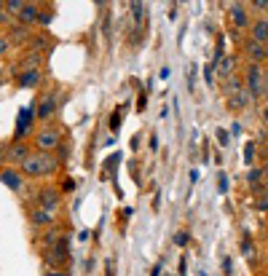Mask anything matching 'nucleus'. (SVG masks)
I'll return each mask as SVG.
<instances>
[{
    "mask_svg": "<svg viewBox=\"0 0 268 276\" xmlns=\"http://www.w3.org/2000/svg\"><path fill=\"white\" fill-rule=\"evenodd\" d=\"M0 183L8 185L11 190H22V174L14 172V169H3V172H0Z\"/></svg>",
    "mask_w": 268,
    "mask_h": 276,
    "instance_id": "nucleus-5",
    "label": "nucleus"
},
{
    "mask_svg": "<svg viewBox=\"0 0 268 276\" xmlns=\"http://www.w3.org/2000/svg\"><path fill=\"white\" fill-rule=\"evenodd\" d=\"M263 177V169H252L250 172V183H255V180H260Z\"/></svg>",
    "mask_w": 268,
    "mask_h": 276,
    "instance_id": "nucleus-21",
    "label": "nucleus"
},
{
    "mask_svg": "<svg viewBox=\"0 0 268 276\" xmlns=\"http://www.w3.org/2000/svg\"><path fill=\"white\" fill-rule=\"evenodd\" d=\"M32 223L35 225H48L51 223V215H48L46 209H38V212H32Z\"/></svg>",
    "mask_w": 268,
    "mask_h": 276,
    "instance_id": "nucleus-11",
    "label": "nucleus"
},
{
    "mask_svg": "<svg viewBox=\"0 0 268 276\" xmlns=\"http://www.w3.org/2000/svg\"><path fill=\"white\" fill-rule=\"evenodd\" d=\"M35 145L41 148V153H46L48 148H57L59 145V132L57 129H43L41 134H35Z\"/></svg>",
    "mask_w": 268,
    "mask_h": 276,
    "instance_id": "nucleus-2",
    "label": "nucleus"
},
{
    "mask_svg": "<svg viewBox=\"0 0 268 276\" xmlns=\"http://www.w3.org/2000/svg\"><path fill=\"white\" fill-rule=\"evenodd\" d=\"M263 115H266V121H268V107H266V113H263Z\"/></svg>",
    "mask_w": 268,
    "mask_h": 276,
    "instance_id": "nucleus-29",
    "label": "nucleus"
},
{
    "mask_svg": "<svg viewBox=\"0 0 268 276\" xmlns=\"http://www.w3.org/2000/svg\"><path fill=\"white\" fill-rule=\"evenodd\" d=\"M231 67H233V59H225V62L220 64V73L223 75H231Z\"/></svg>",
    "mask_w": 268,
    "mask_h": 276,
    "instance_id": "nucleus-16",
    "label": "nucleus"
},
{
    "mask_svg": "<svg viewBox=\"0 0 268 276\" xmlns=\"http://www.w3.org/2000/svg\"><path fill=\"white\" fill-rule=\"evenodd\" d=\"M22 169L30 177H43V174H51L57 169V161L48 153H35V155H27V161L22 164Z\"/></svg>",
    "mask_w": 268,
    "mask_h": 276,
    "instance_id": "nucleus-1",
    "label": "nucleus"
},
{
    "mask_svg": "<svg viewBox=\"0 0 268 276\" xmlns=\"http://www.w3.org/2000/svg\"><path fill=\"white\" fill-rule=\"evenodd\" d=\"M0 11H3V3H0Z\"/></svg>",
    "mask_w": 268,
    "mask_h": 276,
    "instance_id": "nucleus-31",
    "label": "nucleus"
},
{
    "mask_svg": "<svg viewBox=\"0 0 268 276\" xmlns=\"http://www.w3.org/2000/svg\"><path fill=\"white\" fill-rule=\"evenodd\" d=\"M48 276H62V274H48Z\"/></svg>",
    "mask_w": 268,
    "mask_h": 276,
    "instance_id": "nucleus-30",
    "label": "nucleus"
},
{
    "mask_svg": "<svg viewBox=\"0 0 268 276\" xmlns=\"http://www.w3.org/2000/svg\"><path fill=\"white\" fill-rule=\"evenodd\" d=\"M247 81H250V94H263V92H260L263 81H260V73H257V67H250V70H247Z\"/></svg>",
    "mask_w": 268,
    "mask_h": 276,
    "instance_id": "nucleus-9",
    "label": "nucleus"
},
{
    "mask_svg": "<svg viewBox=\"0 0 268 276\" xmlns=\"http://www.w3.org/2000/svg\"><path fill=\"white\" fill-rule=\"evenodd\" d=\"M220 190H223V193L228 190V177H225V174H220Z\"/></svg>",
    "mask_w": 268,
    "mask_h": 276,
    "instance_id": "nucleus-25",
    "label": "nucleus"
},
{
    "mask_svg": "<svg viewBox=\"0 0 268 276\" xmlns=\"http://www.w3.org/2000/svg\"><path fill=\"white\" fill-rule=\"evenodd\" d=\"M244 153H247V155H244V161L250 164V161H252V153H255V145L250 142V145H247V150H244Z\"/></svg>",
    "mask_w": 268,
    "mask_h": 276,
    "instance_id": "nucleus-20",
    "label": "nucleus"
},
{
    "mask_svg": "<svg viewBox=\"0 0 268 276\" xmlns=\"http://www.w3.org/2000/svg\"><path fill=\"white\" fill-rule=\"evenodd\" d=\"M255 207H257V209H268V196H263V199L255 204Z\"/></svg>",
    "mask_w": 268,
    "mask_h": 276,
    "instance_id": "nucleus-24",
    "label": "nucleus"
},
{
    "mask_svg": "<svg viewBox=\"0 0 268 276\" xmlns=\"http://www.w3.org/2000/svg\"><path fill=\"white\" fill-rule=\"evenodd\" d=\"M175 244H177V247H185V244H188V233H177L175 236Z\"/></svg>",
    "mask_w": 268,
    "mask_h": 276,
    "instance_id": "nucleus-18",
    "label": "nucleus"
},
{
    "mask_svg": "<svg viewBox=\"0 0 268 276\" xmlns=\"http://www.w3.org/2000/svg\"><path fill=\"white\" fill-rule=\"evenodd\" d=\"M3 6H6V8H8V11H14V14H19V11H22V6H24V3H19V0H8V3H3Z\"/></svg>",
    "mask_w": 268,
    "mask_h": 276,
    "instance_id": "nucleus-14",
    "label": "nucleus"
},
{
    "mask_svg": "<svg viewBox=\"0 0 268 276\" xmlns=\"http://www.w3.org/2000/svg\"><path fill=\"white\" fill-rule=\"evenodd\" d=\"M233 19H236V24H241V27L247 24V14L241 11V6H233Z\"/></svg>",
    "mask_w": 268,
    "mask_h": 276,
    "instance_id": "nucleus-13",
    "label": "nucleus"
},
{
    "mask_svg": "<svg viewBox=\"0 0 268 276\" xmlns=\"http://www.w3.org/2000/svg\"><path fill=\"white\" fill-rule=\"evenodd\" d=\"M212 70H215V64H209V67H207V70H204V78H207V86H212V83H215V81H212Z\"/></svg>",
    "mask_w": 268,
    "mask_h": 276,
    "instance_id": "nucleus-19",
    "label": "nucleus"
},
{
    "mask_svg": "<svg viewBox=\"0 0 268 276\" xmlns=\"http://www.w3.org/2000/svg\"><path fill=\"white\" fill-rule=\"evenodd\" d=\"M250 54H252V57H255V59H260V57H263V54H266V51H263V48L257 46V43H252V46H250Z\"/></svg>",
    "mask_w": 268,
    "mask_h": 276,
    "instance_id": "nucleus-17",
    "label": "nucleus"
},
{
    "mask_svg": "<svg viewBox=\"0 0 268 276\" xmlns=\"http://www.w3.org/2000/svg\"><path fill=\"white\" fill-rule=\"evenodd\" d=\"M266 174H268V167H266Z\"/></svg>",
    "mask_w": 268,
    "mask_h": 276,
    "instance_id": "nucleus-32",
    "label": "nucleus"
},
{
    "mask_svg": "<svg viewBox=\"0 0 268 276\" xmlns=\"http://www.w3.org/2000/svg\"><path fill=\"white\" fill-rule=\"evenodd\" d=\"M132 14H134V22L142 19V3H132Z\"/></svg>",
    "mask_w": 268,
    "mask_h": 276,
    "instance_id": "nucleus-15",
    "label": "nucleus"
},
{
    "mask_svg": "<svg viewBox=\"0 0 268 276\" xmlns=\"http://www.w3.org/2000/svg\"><path fill=\"white\" fill-rule=\"evenodd\" d=\"M38 19V6H30V3H24L22 11H19V22L22 24H32Z\"/></svg>",
    "mask_w": 268,
    "mask_h": 276,
    "instance_id": "nucleus-8",
    "label": "nucleus"
},
{
    "mask_svg": "<svg viewBox=\"0 0 268 276\" xmlns=\"http://www.w3.org/2000/svg\"><path fill=\"white\" fill-rule=\"evenodd\" d=\"M158 274H161V265H156V268H153V274H150V276H158Z\"/></svg>",
    "mask_w": 268,
    "mask_h": 276,
    "instance_id": "nucleus-27",
    "label": "nucleus"
},
{
    "mask_svg": "<svg viewBox=\"0 0 268 276\" xmlns=\"http://www.w3.org/2000/svg\"><path fill=\"white\" fill-rule=\"evenodd\" d=\"M252 6H255V8H268V0H255Z\"/></svg>",
    "mask_w": 268,
    "mask_h": 276,
    "instance_id": "nucleus-26",
    "label": "nucleus"
},
{
    "mask_svg": "<svg viewBox=\"0 0 268 276\" xmlns=\"http://www.w3.org/2000/svg\"><path fill=\"white\" fill-rule=\"evenodd\" d=\"M32 110L30 107H24V110H19V118H16V139H22V137H27V132H30V126H32Z\"/></svg>",
    "mask_w": 268,
    "mask_h": 276,
    "instance_id": "nucleus-3",
    "label": "nucleus"
},
{
    "mask_svg": "<svg viewBox=\"0 0 268 276\" xmlns=\"http://www.w3.org/2000/svg\"><path fill=\"white\" fill-rule=\"evenodd\" d=\"M6 51V41H0V54Z\"/></svg>",
    "mask_w": 268,
    "mask_h": 276,
    "instance_id": "nucleus-28",
    "label": "nucleus"
},
{
    "mask_svg": "<svg viewBox=\"0 0 268 276\" xmlns=\"http://www.w3.org/2000/svg\"><path fill=\"white\" fill-rule=\"evenodd\" d=\"M54 110H57V94L54 92H48L46 97L41 99V105H38V118H51L54 115Z\"/></svg>",
    "mask_w": 268,
    "mask_h": 276,
    "instance_id": "nucleus-4",
    "label": "nucleus"
},
{
    "mask_svg": "<svg viewBox=\"0 0 268 276\" xmlns=\"http://www.w3.org/2000/svg\"><path fill=\"white\" fill-rule=\"evenodd\" d=\"M38 22H41V24H48V22H51V14H38Z\"/></svg>",
    "mask_w": 268,
    "mask_h": 276,
    "instance_id": "nucleus-23",
    "label": "nucleus"
},
{
    "mask_svg": "<svg viewBox=\"0 0 268 276\" xmlns=\"http://www.w3.org/2000/svg\"><path fill=\"white\" fill-rule=\"evenodd\" d=\"M27 155H30V150L24 148V145H19V142L11 145V148L6 150V158H11L14 164H24V161H27Z\"/></svg>",
    "mask_w": 268,
    "mask_h": 276,
    "instance_id": "nucleus-7",
    "label": "nucleus"
},
{
    "mask_svg": "<svg viewBox=\"0 0 268 276\" xmlns=\"http://www.w3.org/2000/svg\"><path fill=\"white\" fill-rule=\"evenodd\" d=\"M38 201H41V207L46 209V212H51L59 204V193L57 190H41V193H38Z\"/></svg>",
    "mask_w": 268,
    "mask_h": 276,
    "instance_id": "nucleus-6",
    "label": "nucleus"
},
{
    "mask_svg": "<svg viewBox=\"0 0 268 276\" xmlns=\"http://www.w3.org/2000/svg\"><path fill=\"white\" fill-rule=\"evenodd\" d=\"M217 139H220V145H228V132L220 129V132H217Z\"/></svg>",
    "mask_w": 268,
    "mask_h": 276,
    "instance_id": "nucleus-22",
    "label": "nucleus"
},
{
    "mask_svg": "<svg viewBox=\"0 0 268 276\" xmlns=\"http://www.w3.org/2000/svg\"><path fill=\"white\" fill-rule=\"evenodd\" d=\"M38 70H30V73H24L22 78H19V81H22V86H32V83H38Z\"/></svg>",
    "mask_w": 268,
    "mask_h": 276,
    "instance_id": "nucleus-12",
    "label": "nucleus"
},
{
    "mask_svg": "<svg viewBox=\"0 0 268 276\" xmlns=\"http://www.w3.org/2000/svg\"><path fill=\"white\" fill-rule=\"evenodd\" d=\"M252 35H255V41H266L268 38V22H257L252 27Z\"/></svg>",
    "mask_w": 268,
    "mask_h": 276,
    "instance_id": "nucleus-10",
    "label": "nucleus"
}]
</instances>
